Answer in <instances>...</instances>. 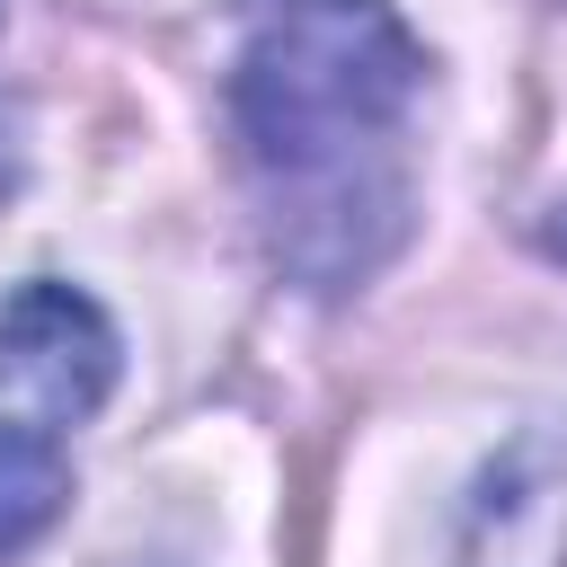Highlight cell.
Here are the masks:
<instances>
[{"label":"cell","instance_id":"obj_2","mask_svg":"<svg viewBox=\"0 0 567 567\" xmlns=\"http://www.w3.org/2000/svg\"><path fill=\"white\" fill-rule=\"evenodd\" d=\"M115 363H124V346H115V328L89 292L35 275L0 301V399H18L27 425L97 416L106 390H115Z\"/></svg>","mask_w":567,"mask_h":567},{"label":"cell","instance_id":"obj_1","mask_svg":"<svg viewBox=\"0 0 567 567\" xmlns=\"http://www.w3.org/2000/svg\"><path fill=\"white\" fill-rule=\"evenodd\" d=\"M425 53L390 0H275L230 71V115L266 186L275 257L346 292L408 230V106Z\"/></svg>","mask_w":567,"mask_h":567},{"label":"cell","instance_id":"obj_3","mask_svg":"<svg viewBox=\"0 0 567 567\" xmlns=\"http://www.w3.org/2000/svg\"><path fill=\"white\" fill-rule=\"evenodd\" d=\"M62 505H71V461H62L53 425L9 416V425H0V558L35 549V540L62 523Z\"/></svg>","mask_w":567,"mask_h":567}]
</instances>
